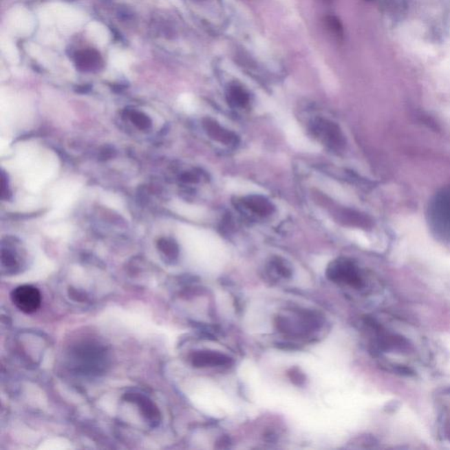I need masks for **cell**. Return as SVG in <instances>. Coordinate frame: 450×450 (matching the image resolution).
Listing matches in <instances>:
<instances>
[{
    "instance_id": "obj_2",
    "label": "cell",
    "mask_w": 450,
    "mask_h": 450,
    "mask_svg": "<svg viewBox=\"0 0 450 450\" xmlns=\"http://www.w3.org/2000/svg\"><path fill=\"white\" fill-rule=\"evenodd\" d=\"M326 277L336 283H343L360 290L366 287L365 280L357 266L348 259H335L326 268Z\"/></svg>"
},
{
    "instance_id": "obj_6",
    "label": "cell",
    "mask_w": 450,
    "mask_h": 450,
    "mask_svg": "<svg viewBox=\"0 0 450 450\" xmlns=\"http://www.w3.org/2000/svg\"><path fill=\"white\" fill-rule=\"evenodd\" d=\"M237 207L244 213H250L259 217H267L275 212V206L265 196L247 195L239 200Z\"/></svg>"
},
{
    "instance_id": "obj_17",
    "label": "cell",
    "mask_w": 450,
    "mask_h": 450,
    "mask_svg": "<svg viewBox=\"0 0 450 450\" xmlns=\"http://www.w3.org/2000/svg\"><path fill=\"white\" fill-rule=\"evenodd\" d=\"M277 347L283 350H299L300 347L299 345L293 343H288V342H278Z\"/></svg>"
},
{
    "instance_id": "obj_9",
    "label": "cell",
    "mask_w": 450,
    "mask_h": 450,
    "mask_svg": "<svg viewBox=\"0 0 450 450\" xmlns=\"http://www.w3.org/2000/svg\"><path fill=\"white\" fill-rule=\"evenodd\" d=\"M228 105L233 109H242L248 105L250 95L245 88L239 84H231L226 91Z\"/></svg>"
},
{
    "instance_id": "obj_14",
    "label": "cell",
    "mask_w": 450,
    "mask_h": 450,
    "mask_svg": "<svg viewBox=\"0 0 450 450\" xmlns=\"http://www.w3.org/2000/svg\"><path fill=\"white\" fill-rule=\"evenodd\" d=\"M131 120L139 129H147L151 127V120L149 119L147 116L144 115V114L133 113Z\"/></svg>"
},
{
    "instance_id": "obj_7",
    "label": "cell",
    "mask_w": 450,
    "mask_h": 450,
    "mask_svg": "<svg viewBox=\"0 0 450 450\" xmlns=\"http://www.w3.org/2000/svg\"><path fill=\"white\" fill-rule=\"evenodd\" d=\"M191 361L196 367H228L234 363L233 358L226 354L211 350L195 351L192 354Z\"/></svg>"
},
{
    "instance_id": "obj_13",
    "label": "cell",
    "mask_w": 450,
    "mask_h": 450,
    "mask_svg": "<svg viewBox=\"0 0 450 450\" xmlns=\"http://www.w3.org/2000/svg\"><path fill=\"white\" fill-rule=\"evenodd\" d=\"M288 378L297 386H303L306 381V376L299 367H292L288 370Z\"/></svg>"
},
{
    "instance_id": "obj_15",
    "label": "cell",
    "mask_w": 450,
    "mask_h": 450,
    "mask_svg": "<svg viewBox=\"0 0 450 450\" xmlns=\"http://www.w3.org/2000/svg\"><path fill=\"white\" fill-rule=\"evenodd\" d=\"M326 22H328L329 30L332 31V33L334 34L336 37L342 36V27L340 21H339L337 19L331 16V17L328 18Z\"/></svg>"
},
{
    "instance_id": "obj_1",
    "label": "cell",
    "mask_w": 450,
    "mask_h": 450,
    "mask_svg": "<svg viewBox=\"0 0 450 450\" xmlns=\"http://www.w3.org/2000/svg\"><path fill=\"white\" fill-rule=\"evenodd\" d=\"M367 330L369 331V352L382 360L386 369L401 375L414 373L411 361L415 359V347L410 339L399 332L389 330L372 317L364 319Z\"/></svg>"
},
{
    "instance_id": "obj_16",
    "label": "cell",
    "mask_w": 450,
    "mask_h": 450,
    "mask_svg": "<svg viewBox=\"0 0 450 450\" xmlns=\"http://www.w3.org/2000/svg\"><path fill=\"white\" fill-rule=\"evenodd\" d=\"M199 175L197 173H184L182 177V180H183L184 182H188V183H195L199 182Z\"/></svg>"
},
{
    "instance_id": "obj_11",
    "label": "cell",
    "mask_w": 450,
    "mask_h": 450,
    "mask_svg": "<svg viewBox=\"0 0 450 450\" xmlns=\"http://www.w3.org/2000/svg\"><path fill=\"white\" fill-rule=\"evenodd\" d=\"M270 268L277 272L279 277L283 278H290L292 275V268L286 259L281 258V257L275 256L271 259Z\"/></svg>"
},
{
    "instance_id": "obj_5",
    "label": "cell",
    "mask_w": 450,
    "mask_h": 450,
    "mask_svg": "<svg viewBox=\"0 0 450 450\" xmlns=\"http://www.w3.org/2000/svg\"><path fill=\"white\" fill-rule=\"evenodd\" d=\"M11 300L21 312L32 314L40 308L42 296L37 288L32 285H21L12 291Z\"/></svg>"
},
{
    "instance_id": "obj_12",
    "label": "cell",
    "mask_w": 450,
    "mask_h": 450,
    "mask_svg": "<svg viewBox=\"0 0 450 450\" xmlns=\"http://www.w3.org/2000/svg\"><path fill=\"white\" fill-rule=\"evenodd\" d=\"M158 248H160V251L163 252L169 259H176L177 256L179 255L178 246H177L175 243L171 240L164 239H161L160 242H158Z\"/></svg>"
},
{
    "instance_id": "obj_4",
    "label": "cell",
    "mask_w": 450,
    "mask_h": 450,
    "mask_svg": "<svg viewBox=\"0 0 450 450\" xmlns=\"http://www.w3.org/2000/svg\"><path fill=\"white\" fill-rule=\"evenodd\" d=\"M310 131L318 140L332 151H341L345 147V138L340 127L330 120H313L310 123Z\"/></svg>"
},
{
    "instance_id": "obj_3",
    "label": "cell",
    "mask_w": 450,
    "mask_h": 450,
    "mask_svg": "<svg viewBox=\"0 0 450 450\" xmlns=\"http://www.w3.org/2000/svg\"><path fill=\"white\" fill-rule=\"evenodd\" d=\"M299 319L291 320L284 316L275 319L277 330L290 335H307L321 328L322 319L315 312L303 310L297 312Z\"/></svg>"
},
{
    "instance_id": "obj_8",
    "label": "cell",
    "mask_w": 450,
    "mask_h": 450,
    "mask_svg": "<svg viewBox=\"0 0 450 450\" xmlns=\"http://www.w3.org/2000/svg\"><path fill=\"white\" fill-rule=\"evenodd\" d=\"M202 125H204L207 135L213 140L227 145V147H236L237 144H239V136L235 133L221 126L215 120L205 118L202 122Z\"/></svg>"
},
{
    "instance_id": "obj_18",
    "label": "cell",
    "mask_w": 450,
    "mask_h": 450,
    "mask_svg": "<svg viewBox=\"0 0 450 450\" xmlns=\"http://www.w3.org/2000/svg\"><path fill=\"white\" fill-rule=\"evenodd\" d=\"M231 440L229 437L224 436L221 437L220 440H218L217 444H220V447H218L219 449L228 448L230 446Z\"/></svg>"
},
{
    "instance_id": "obj_10",
    "label": "cell",
    "mask_w": 450,
    "mask_h": 450,
    "mask_svg": "<svg viewBox=\"0 0 450 450\" xmlns=\"http://www.w3.org/2000/svg\"><path fill=\"white\" fill-rule=\"evenodd\" d=\"M134 400L140 407L141 413L147 422L152 427H157L160 423V413L156 405L150 399L144 396H138Z\"/></svg>"
}]
</instances>
